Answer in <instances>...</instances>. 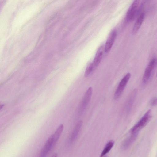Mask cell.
Wrapping results in <instances>:
<instances>
[{
    "instance_id": "6da1fadb",
    "label": "cell",
    "mask_w": 157,
    "mask_h": 157,
    "mask_svg": "<svg viewBox=\"0 0 157 157\" xmlns=\"http://www.w3.org/2000/svg\"><path fill=\"white\" fill-rule=\"evenodd\" d=\"M152 113L151 110H148L139 121L131 129V133H138L140 131L145 127L151 120Z\"/></svg>"
},
{
    "instance_id": "ba28073f",
    "label": "cell",
    "mask_w": 157,
    "mask_h": 157,
    "mask_svg": "<svg viewBox=\"0 0 157 157\" xmlns=\"http://www.w3.org/2000/svg\"><path fill=\"white\" fill-rule=\"evenodd\" d=\"M82 124V121H79L77 123L70 136L69 139V144H72L77 139L81 129Z\"/></svg>"
},
{
    "instance_id": "5bb4252c",
    "label": "cell",
    "mask_w": 157,
    "mask_h": 157,
    "mask_svg": "<svg viewBox=\"0 0 157 157\" xmlns=\"http://www.w3.org/2000/svg\"><path fill=\"white\" fill-rule=\"evenodd\" d=\"M94 67L93 63H90L87 66L84 74L85 77H87L91 73Z\"/></svg>"
},
{
    "instance_id": "4fadbf2b",
    "label": "cell",
    "mask_w": 157,
    "mask_h": 157,
    "mask_svg": "<svg viewBox=\"0 0 157 157\" xmlns=\"http://www.w3.org/2000/svg\"><path fill=\"white\" fill-rule=\"evenodd\" d=\"M114 144V142L111 140L109 141L105 145L103 150L101 152L100 157H102L108 153L113 147Z\"/></svg>"
},
{
    "instance_id": "5b68a950",
    "label": "cell",
    "mask_w": 157,
    "mask_h": 157,
    "mask_svg": "<svg viewBox=\"0 0 157 157\" xmlns=\"http://www.w3.org/2000/svg\"><path fill=\"white\" fill-rule=\"evenodd\" d=\"M92 88L90 87L88 88L86 92L79 107L78 113L79 114L82 113L88 105L92 96Z\"/></svg>"
},
{
    "instance_id": "9c48e42d",
    "label": "cell",
    "mask_w": 157,
    "mask_h": 157,
    "mask_svg": "<svg viewBox=\"0 0 157 157\" xmlns=\"http://www.w3.org/2000/svg\"><path fill=\"white\" fill-rule=\"evenodd\" d=\"M104 51V47L103 45L100 46L98 49L93 62L94 67H97L100 64L102 59Z\"/></svg>"
},
{
    "instance_id": "52a82bcc",
    "label": "cell",
    "mask_w": 157,
    "mask_h": 157,
    "mask_svg": "<svg viewBox=\"0 0 157 157\" xmlns=\"http://www.w3.org/2000/svg\"><path fill=\"white\" fill-rule=\"evenodd\" d=\"M117 35V32L115 30L112 31L110 34L104 46V51L105 53H108L111 50Z\"/></svg>"
},
{
    "instance_id": "2e32d148",
    "label": "cell",
    "mask_w": 157,
    "mask_h": 157,
    "mask_svg": "<svg viewBox=\"0 0 157 157\" xmlns=\"http://www.w3.org/2000/svg\"><path fill=\"white\" fill-rule=\"evenodd\" d=\"M52 157H58V155L57 153L54 154Z\"/></svg>"
},
{
    "instance_id": "7c38bea8",
    "label": "cell",
    "mask_w": 157,
    "mask_h": 157,
    "mask_svg": "<svg viewBox=\"0 0 157 157\" xmlns=\"http://www.w3.org/2000/svg\"><path fill=\"white\" fill-rule=\"evenodd\" d=\"M63 124L60 125L56 130L54 133L52 135L54 143L55 144L56 143L59 138L63 132Z\"/></svg>"
},
{
    "instance_id": "30bf717a",
    "label": "cell",
    "mask_w": 157,
    "mask_h": 157,
    "mask_svg": "<svg viewBox=\"0 0 157 157\" xmlns=\"http://www.w3.org/2000/svg\"><path fill=\"white\" fill-rule=\"evenodd\" d=\"M144 17L145 13L144 12L142 13L138 17L132 29L133 34L134 35L137 33L143 22Z\"/></svg>"
},
{
    "instance_id": "9a60e30c",
    "label": "cell",
    "mask_w": 157,
    "mask_h": 157,
    "mask_svg": "<svg viewBox=\"0 0 157 157\" xmlns=\"http://www.w3.org/2000/svg\"><path fill=\"white\" fill-rule=\"evenodd\" d=\"M150 104L152 106L157 105V98H153L151 101Z\"/></svg>"
},
{
    "instance_id": "e0dca14e",
    "label": "cell",
    "mask_w": 157,
    "mask_h": 157,
    "mask_svg": "<svg viewBox=\"0 0 157 157\" xmlns=\"http://www.w3.org/2000/svg\"><path fill=\"white\" fill-rule=\"evenodd\" d=\"M156 76L157 77V74H156Z\"/></svg>"
},
{
    "instance_id": "8992f818",
    "label": "cell",
    "mask_w": 157,
    "mask_h": 157,
    "mask_svg": "<svg viewBox=\"0 0 157 157\" xmlns=\"http://www.w3.org/2000/svg\"><path fill=\"white\" fill-rule=\"evenodd\" d=\"M55 145L52 136L51 135L46 141L40 152L39 157H46L48 153L52 148Z\"/></svg>"
},
{
    "instance_id": "8fae6325",
    "label": "cell",
    "mask_w": 157,
    "mask_h": 157,
    "mask_svg": "<svg viewBox=\"0 0 157 157\" xmlns=\"http://www.w3.org/2000/svg\"><path fill=\"white\" fill-rule=\"evenodd\" d=\"M138 133H131V135L126 138L122 144V147L124 149H126L129 147L137 138Z\"/></svg>"
},
{
    "instance_id": "3957f363",
    "label": "cell",
    "mask_w": 157,
    "mask_h": 157,
    "mask_svg": "<svg viewBox=\"0 0 157 157\" xmlns=\"http://www.w3.org/2000/svg\"><path fill=\"white\" fill-rule=\"evenodd\" d=\"M140 1L135 0L128 9L126 16V20L127 22L132 21L136 16L138 10Z\"/></svg>"
},
{
    "instance_id": "7a4b0ae2",
    "label": "cell",
    "mask_w": 157,
    "mask_h": 157,
    "mask_svg": "<svg viewBox=\"0 0 157 157\" xmlns=\"http://www.w3.org/2000/svg\"><path fill=\"white\" fill-rule=\"evenodd\" d=\"M157 65V58H154L149 63L144 72L143 81L144 83L147 82L151 78Z\"/></svg>"
},
{
    "instance_id": "277c9868",
    "label": "cell",
    "mask_w": 157,
    "mask_h": 157,
    "mask_svg": "<svg viewBox=\"0 0 157 157\" xmlns=\"http://www.w3.org/2000/svg\"><path fill=\"white\" fill-rule=\"evenodd\" d=\"M130 77V73H128L121 80L114 95V98L115 99H117L121 96L129 80Z\"/></svg>"
}]
</instances>
